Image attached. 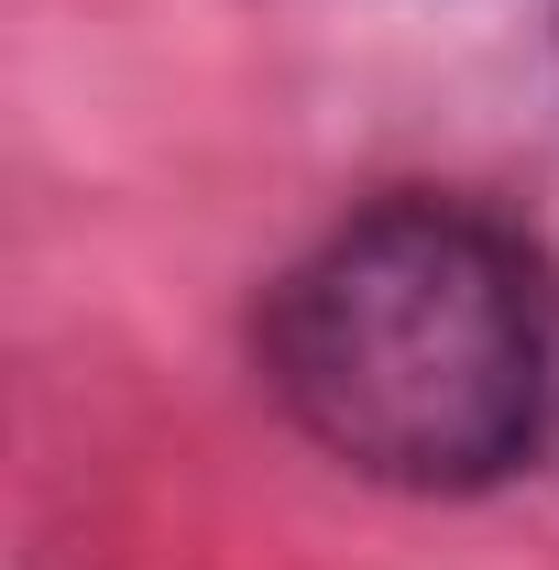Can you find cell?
Returning <instances> with one entry per match:
<instances>
[{
	"instance_id": "cell-1",
	"label": "cell",
	"mask_w": 559,
	"mask_h": 570,
	"mask_svg": "<svg viewBox=\"0 0 559 570\" xmlns=\"http://www.w3.org/2000/svg\"><path fill=\"white\" fill-rule=\"evenodd\" d=\"M264 384L330 461L472 494L559 417V285L504 219L384 198L264 296Z\"/></svg>"
}]
</instances>
